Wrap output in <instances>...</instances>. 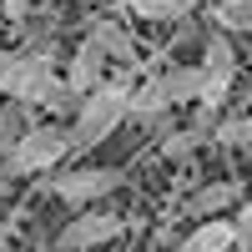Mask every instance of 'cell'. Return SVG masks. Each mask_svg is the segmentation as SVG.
<instances>
[{
    "label": "cell",
    "instance_id": "cell-1",
    "mask_svg": "<svg viewBox=\"0 0 252 252\" xmlns=\"http://www.w3.org/2000/svg\"><path fill=\"white\" fill-rule=\"evenodd\" d=\"M141 76H146V66H126L121 76L106 81V86L86 91L81 111L71 116V146H76V152H96V146H106L121 126L131 121V91H136Z\"/></svg>",
    "mask_w": 252,
    "mask_h": 252
},
{
    "label": "cell",
    "instance_id": "cell-2",
    "mask_svg": "<svg viewBox=\"0 0 252 252\" xmlns=\"http://www.w3.org/2000/svg\"><path fill=\"white\" fill-rule=\"evenodd\" d=\"M71 152H76V146H71V121L46 116V121H31L26 131L15 136L10 157L0 161V172H5L10 182L15 177H51V166H61Z\"/></svg>",
    "mask_w": 252,
    "mask_h": 252
},
{
    "label": "cell",
    "instance_id": "cell-3",
    "mask_svg": "<svg viewBox=\"0 0 252 252\" xmlns=\"http://www.w3.org/2000/svg\"><path fill=\"white\" fill-rule=\"evenodd\" d=\"M56 81H61V71H56V51H35V46H26V51H15V56H10L5 76H0V91H5L15 106L35 111L40 101L51 96Z\"/></svg>",
    "mask_w": 252,
    "mask_h": 252
},
{
    "label": "cell",
    "instance_id": "cell-4",
    "mask_svg": "<svg viewBox=\"0 0 252 252\" xmlns=\"http://www.w3.org/2000/svg\"><path fill=\"white\" fill-rule=\"evenodd\" d=\"M121 182H126L121 166H66V172L46 177V192L81 212V207H101L111 192H121Z\"/></svg>",
    "mask_w": 252,
    "mask_h": 252
},
{
    "label": "cell",
    "instance_id": "cell-5",
    "mask_svg": "<svg viewBox=\"0 0 252 252\" xmlns=\"http://www.w3.org/2000/svg\"><path fill=\"white\" fill-rule=\"evenodd\" d=\"M126 232V217L116 212H101V207H81V212L56 232V252H91V247H106Z\"/></svg>",
    "mask_w": 252,
    "mask_h": 252
},
{
    "label": "cell",
    "instance_id": "cell-6",
    "mask_svg": "<svg viewBox=\"0 0 252 252\" xmlns=\"http://www.w3.org/2000/svg\"><path fill=\"white\" fill-rule=\"evenodd\" d=\"M66 81H71L81 96H86V91H96V86H106V81H111V56L101 51L91 35H86V40H81V46L71 51V61H66Z\"/></svg>",
    "mask_w": 252,
    "mask_h": 252
},
{
    "label": "cell",
    "instance_id": "cell-7",
    "mask_svg": "<svg viewBox=\"0 0 252 252\" xmlns=\"http://www.w3.org/2000/svg\"><path fill=\"white\" fill-rule=\"evenodd\" d=\"M86 35L116 61V66H141V40L131 35V26H121V20H111V15H96L86 26Z\"/></svg>",
    "mask_w": 252,
    "mask_h": 252
},
{
    "label": "cell",
    "instance_id": "cell-8",
    "mask_svg": "<svg viewBox=\"0 0 252 252\" xmlns=\"http://www.w3.org/2000/svg\"><path fill=\"white\" fill-rule=\"evenodd\" d=\"M212 126H217V121H207V116L187 121V126H166V131H161V141H157V152L172 161V166H182V161H192L202 146L212 141Z\"/></svg>",
    "mask_w": 252,
    "mask_h": 252
},
{
    "label": "cell",
    "instance_id": "cell-9",
    "mask_svg": "<svg viewBox=\"0 0 252 252\" xmlns=\"http://www.w3.org/2000/svg\"><path fill=\"white\" fill-rule=\"evenodd\" d=\"M172 101H166V91H161V81L157 76H146V81H136V91H131V126H152V131H166L172 126Z\"/></svg>",
    "mask_w": 252,
    "mask_h": 252
},
{
    "label": "cell",
    "instance_id": "cell-10",
    "mask_svg": "<svg viewBox=\"0 0 252 252\" xmlns=\"http://www.w3.org/2000/svg\"><path fill=\"white\" fill-rule=\"evenodd\" d=\"M227 207H242V182H207V187H197V192L182 202V212L202 222V217H222Z\"/></svg>",
    "mask_w": 252,
    "mask_h": 252
},
{
    "label": "cell",
    "instance_id": "cell-11",
    "mask_svg": "<svg viewBox=\"0 0 252 252\" xmlns=\"http://www.w3.org/2000/svg\"><path fill=\"white\" fill-rule=\"evenodd\" d=\"M237 247V222L232 217H202L192 232L182 237L177 252H232Z\"/></svg>",
    "mask_w": 252,
    "mask_h": 252
},
{
    "label": "cell",
    "instance_id": "cell-12",
    "mask_svg": "<svg viewBox=\"0 0 252 252\" xmlns=\"http://www.w3.org/2000/svg\"><path fill=\"white\" fill-rule=\"evenodd\" d=\"M197 66L207 71V81H227V86H232V81H237V46H232V35H227V31H207Z\"/></svg>",
    "mask_w": 252,
    "mask_h": 252
},
{
    "label": "cell",
    "instance_id": "cell-13",
    "mask_svg": "<svg viewBox=\"0 0 252 252\" xmlns=\"http://www.w3.org/2000/svg\"><path fill=\"white\" fill-rule=\"evenodd\" d=\"M157 81H161V91H166L172 106H197V96L207 86V71L202 66H161Z\"/></svg>",
    "mask_w": 252,
    "mask_h": 252
},
{
    "label": "cell",
    "instance_id": "cell-14",
    "mask_svg": "<svg viewBox=\"0 0 252 252\" xmlns=\"http://www.w3.org/2000/svg\"><path fill=\"white\" fill-rule=\"evenodd\" d=\"M121 5L136 20H152V26H182V20H192L202 0H121Z\"/></svg>",
    "mask_w": 252,
    "mask_h": 252
},
{
    "label": "cell",
    "instance_id": "cell-15",
    "mask_svg": "<svg viewBox=\"0 0 252 252\" xmlns=\"http://www.w3.org/2000/svg\"><path fill=\"white\" fill-rule=\"evenodd\" d=\"M212 26L227 35H252V0H212Z\"/></svg>",
    "mask_w": 252,
    "mask_h": 252
},
{
    "label": "cell",
    "instance_id": "cell-16",
    "mask_svg": "<svg viewBox=\"0 0 252 252\" xmlns=\"http://www.w3.org/2000/svg\"><path fill=\"white\" fill-rule=\"evenodd\" d=\"M212 141L217 146H232V152H247L252 146V116H227L212 126Z\"/></svg>",
    "mask_w": 252,
    "mask_h": 252
},
{
    "label": "cell",
    "instance_id": "cell-17",
    "mask_svg": "<svg viewBox=\"0 0 252 252\" xmlns=\"http://www.w3.org/2000/svg\"><path fill=\"white\" fill-rule=\"evenodd\" d=\"M26 106H15V101H10V106H0V161H5L10 157V146H15V136L20 131H26Z\"/></svg>",
    "mask_w": 252,
    "mask_h": 252
},
{
    "label": "cell",
    "instance_id": "cell-18",
    "mask_svg": "<svg viewBox=\"0 0 252 252\" xmlns=\"http://www.w3.org/2000/svg\"><path fill=\"white\" fill-rule=\"evenodd\" d=\"M237 252H252V202H242L237 207Z\"/></svg>",
    "mask_w": 252,
    "mask_h": 252
},
{
    "label": "cell",
    "instance_id": "cell-19",
    "mask_svg": "<svg viewBox=\"0 0 252 252\" xmlns=\"http://www.w3.org/2000/svg\"><path fill=\"white\" fill-rule=\"evenodd\" d=\"M31 5H35V0H0V10H5L15 26H26V20H31Z\"/></svg>",
    "mask_w": 252,
    "mask_h": 252
},
{
    "label": "cell",
    "instance_id": "cell-20",
    "mask_svg": "<svg viewBox=\"0 0 252 252\" xmlns=\"http://www.w3.org/2000/svg\"><path fill=\"white\" fill-rule=\"evenodd\" d=\"M10 56H15V51L5 46V40H0V76H5V66H10Z\"/></svg>",
    "mask_w": 252,
    "mask_h": 252
},
{
    "label": "cell",
    "instance_id": "cell-21",
    "mask_svg": "<svg viewBox=\"0 0 252 252\" xmlns=\"http://www.w3.org/2000/svg\"><path fill=\"white\" fill-rule=\"evenodd\" d=\"M5 187H10V177H5V172H0V197H5Z\"/></svg>",
    "mask_w": 252,
    "mask_h": 252
},
{
    "label": "cell",
    "instance_id": "cell-22",
    "mask_svg": "<svg viewBox=\"0 0 252 252\" xmlns=\"http://www.w3.org/2000/svg\"><path fill=\"white\" fill-rule=\"evenodd\" d=\"M35 252H56V247H51V242H40V247H35Z\"/></svg>",
    "mask_w": 252,
    "mask_h": 252
}]
</instances>
